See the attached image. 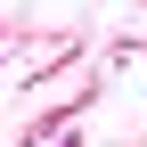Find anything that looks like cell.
Returning a JSON list of instances; mask_svg holds the SVG:
<instances>
[{"label": "cell", "instance_id": "6da1fadb", "mask_svg": "<svg viewBox=\"0 0 147 147\" xmlns=\"http://www.w3.org/2000/svg\"><path fill=\"white\" fill-rule=\"evenodd\" d=\"M65 147H74V139H65Z\"/></svg>", "mask_w": 147, "mask_h": 147}]
</instances>
